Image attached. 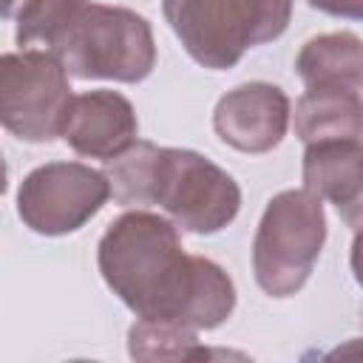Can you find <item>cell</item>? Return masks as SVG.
Here are the masks:
<instances>
[{"instance_id": "7c38bea8", "label": "cell", "mask_w": 363, "mask_h": 363, "mask_svg": "<svg viewBox=\"0 0 363 363\" xmlns=\"http://www.w3.org/2000/svg\"><path fill=\"white\" fill-rule=\"evenodd\" d=\"M363 105L360 91L349 88H306L295 102V136L309 142L323 139H360Z\"/></svg>"}, {"instance_id": "8992f818", "label": "cell", "mask_w": 363, "mask_h": 363, "mask_svg": "<svg viewBox=\"0 0 363 363\" xmlns=\"http://www.w3.org/2000/svg\"><path fill=\"white\" fill-rule=\"evenodd\" d=\"M62 62L43 48L0 54V125L31 145L54 142L71 105Z\"/></svg>"}, {"instance_id": "5bb4252c", "label": "cell", "mask_w": 363, "mask_h": 363, "mask_svg": "<svg viewBox=\"0 0 363 363\" xmlns=\"http://www.w3.org/2000/svg\"><path fill=\"white\" fill-rule=\"evenodd\" d=\"M85 0H26L17 11V45L48 51Z\"/></svg>"}, {"instance_id": "ba28073f", "label": "cell", "mask_w": 363, "mask_h": 363, "mask_svg": "<svg viewBox=\"0 0 363 363\" xmlns=\"http://www.w3.org/2000/svg\"><path fill=\"white\" fill-rule=\"evenodd\" d=\"M289 96L272 82H244L227 91L216 111L213 128L218 139L241 153H267L281 145L289 128Z\"/></svg>"}, {"instance_id": "7a4b0ae2", "label": "cell", "mask_w": 363, "mask_h": 363, "mask_svg": "<svg viewBox=\"0 0 363 363\" xmlns=\"http://www.w3.org/2000/svg\"><path fill=\"white\" fill-rule=\"evenodd\" d=\"M105 176L116 204H159L184 233L213 235L241 210L238 182L216 162L187 147H159L136 139L108 162Z\"/></svg>"}, {"instance_id": "5b68a950", "label": "cell", "mask_w": 363, "mask_h": 363, "mask_svg": "<svg viewBox=\"0 0 363 363\" xmlns=\"http://www.w3.org/2000/svg\"><path fill=\"white\" fill-rule=\"evenodd\" d=\"M326 241L323 201L309 190L275 193L252 238L255 284L272 298L295 295L312 275Z\"/></svg>"}, {"instance_id": "8fae6325", "label": "cell", "mask_w": 363, "mask_h": 363, "mask_svg": "<svg viewBox=\"0 0 363 363\" xmlns=\"http://www.w3.org/2000/svg\"><path fill=\"white\" fill-rule=\"evenodd\" d=\"M295 71L306 88H349L363 82V45L352 31L318 34L303 43L295 57Z\"/></svg>"}, {"instance_id": "e0dca14e", "label": "cell", "mask_w": 363, "mask_h": 363, "mask_svg": "<svg viewBox=\"0 0 363 363\" xmlns=\"http://www.w3.org/2000/svg\"><path fill=\"white\" fill-rule=\"evenodd\" d=\"M9 187V167H6V159H3V150H0V196L6 193Z\"/></svg>"}, {"instance_id": "9a60e30c", "label": "cell", "mask_w": 363, "mask_h": 363, "mask_svg": "<svg viewBox=\"0 0 363 363\" xmlns=\"http://www.w3.org/2000/svg\"><path fill=\"white\" fill-rule=\"evenodd\" d=\"M309 6L335 17H352V20L360 17V0H309Z\"/></svg>"}, {"instance_id": "3957f363", "label": "cell", "mask_w": 363, "mask_h": 363, "mask_svg": "<svg viewBox=\"0 0 363 363\" xmlns=\"http://www.w3.org/2000/svg\"><path fill=\"white\" fill-rule=\"evenodd\" d=\"M68 77L142 82L156 65L150 23L125 9L85 0L48 48Z\"/></svg>"}, {"instance_id": "277c9868", "label": "cell", "mask_w": 363, "mask_h": 363, "mask_svg": "<svg viewBox=\"0 0 363 363\" xmlns=\"http://www.w3.org/2000/svg\"><path fill=\"white\" fill-rule=\"evenodd\" d=\"M295 0H162L184 51L210 71L238 65L247 48L278 40Z\"/></svg>"}, {"instance_id": "4fadbf2b", "label": "cell", "mask_w": 363, "mask_h": 363, "mask_svg": "<svg viewBox=\"0 0 363 363\" xmlns=\"http://www.w3.org/2000/svg\"><path fill=\"white\" fill-rule=\"evenodd\" d=\"M128 352L136 360H187L204 354L196 329L170 320H136L128 332Z\"/></svg>"}, {"instance_id": "6da1fadb", "label": "cell", "mask_w": 363, "mask_h": 363, "mask_svg": "<svg viewBox=\"0 0 363 363\" xmlns=\"http://www.w3.org/2000/svg\"><path fill=\"white\" fill-rule=\"evenodd\" d=\"M96 264L108 289L139 320L216 329L235 309V284L224 267L184 252L179 227L147 210H128L108 224Z\"/></svg>"}, {"instance_id": "9c48e42d", "label": "cell", "mask_w": 363, "mask_h": 363, "mask_svg": "<svg viewBox=\"0 0 363 363\" xmlns=\"http://www.w3.org/2000/svg\"><path fill=\"white\" fill-rule=\"evenodd\" d=\"M136 133L139 122L130 99L119 91L99 88L71 96L60 136L74 153L111 162L136 142Z\"/></svg>"}, {"instance_id": "52a82bcc", "label": "cell", "mask_w": 363, "mask_h": 363, "mask_svg": "<svg viewBox=\"0 0 363 363\" xmlns=\"http://www.w3.org/2000/svg\"><path fill=\"white\" fill-rule=\"evenodd\" d=\"M111 199L108 176L82 162L34 167L17 190V216L40 235H68L85 227Z\"/></svg>"}, {"instance_id": "2e32d148", "label": "cell", "mask_w": 363, "mask_h": 363, "mask_svg": "<svg viewBox=\"0 0 363 363\" xmlns=\"http://www.w3.org/2000/svg\"><path fill=\"white\" fill-rule=\"evenodd\" d=\"M26 0H0V17H14Z\"/></svg>"}, {"instance_id": "30bf717a", "label": "cell", "mask_w": 363, "mask_h": 363, "mask_svg": "<svg viewBox=\"0 0 363 363\" xmlns=\"http://www.w3.org/2000/svg\"><path fill=\"white\" fill-rule=\"evenodd\" d=\"M303 190L332 201L357 227L363 201V147L360 139L309 142L303 153Z\"/></svg>"}]
</instances>
